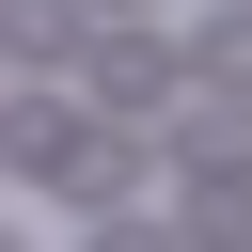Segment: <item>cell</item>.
<instances>
[{
  "mask_svg": "<svg viewBox=\"0 0 252 252\" xmlns=\"http://www.w3.org/2000/svg\"><path fill=\"white\" fill-rule=\"evenodd\" d=\"M79 252H189V236H173V220H126V205H110V220H94Z\"/></svg>",
  "mask_w": 252,
  "mask_h": 252,
  "instance_id": "cell-4",
  "label": "cell"
},
{
  "mask_svg": "<svg viewBox=\"0 0 252 252\" xmlns=\"http://www.w3.org/2000/svg\"><path fill=\"white\" fill-rule=\"evenodd\" d=\"M205 79H220V94H252V16H220V32H205Z\"/></svg>",
  "mask_w": 252,
  "mask_h": 252,
  "instance_id": "cell-3",
  "label": "cell"
},
{
  "mask_svg": "<svg viewBox=\"0 0 252 252\" xmlns=\"http://www.w3.org/2000/svg\"><path fill=\"white\" fill-rule=\"evenodd\" d=\"M94 94H110V126L158 110V94H173V47H158V32H110V47H94Z\"/></svg>",
  "mask_w": 252,
  "mask_h": 252,
  "instance_id": "cell-2",
  "label": "cell"
},
{
  "mask_svg": "<svg viewBox=\"0 0 252 252\" xmlns=\"http://www.w3.org/2000/svg\"><path fill=\"white\" fill-rule=\"evenodd\" d=\"M110 16H126V0H110Z\"/></svg>",
  "mask_w": 252,
  "mask_h": 252,
  "instance_id": "cell-6",
  "label": "cell"
},
{
  "mask_svg": "<svg viewBox=\"0 0 252 252\" xmlns=\"http://www.w3.org/2000/svg\"><path fill=\"white\" fill-rule=\"evenodd\" d=\"M0 252H32V236H16V220H0Z\"/></svg>",
  "mask_w": 252,
  "mask_h": 252,
  "instance_id": "cell-5",
  "label": "cell"
},
{
  "mask_svg": "<svg viewBox=\"0 0 252 252\" xmlns=\"http://www.w3.org/2000/svg\"><path fill=\"white\" fill-rule=\"evenodd\" d=\"M94 47V0H0V63H79Z\"/></svg>",
  "mask_w": 252,
  "mask_h": 252,
  "instance_id": "cell-1",
  "label": "cell"
}]
</instances>
